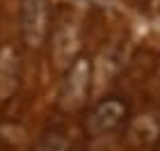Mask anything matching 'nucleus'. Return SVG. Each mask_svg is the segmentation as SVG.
Returning <instances> with one entry per match:
<instances>
[{"instance_id":"nucleus-2","label":"nucleus","mask_w":160,"mask_h":151,"mask_svg":"<svg viewBox=\"0 0 160 151\" xmlns=\"http://www.w3.org/2000/svg\"><path fill=\"white\" fill-rule=\"evenodd\" d=\"M46 0H25L23 3V39L28 46L37 48L46 39Z\"/></svg>"},{"instance_id":"nucleus-5","label":"nucleus","mask_w":160,"mask_h":151,"mask_svg":"<svg viewBox=\"0 0 160 151\" xmlns=\"http://www.w3.org/2000/svg\"><path fill=\"white\" fill-rule=\"evenodd\" d=\"M37 151H71V147H69V142L62 138V133H48V135L41 138Z\"/></svg>"},{"instance_id":"nucleus-6","label":"nucleus","mask_w":160,"mask_h":151,"mask_svg":"<svg viewBox=\"0 0 160 151\" xmlns=\"http://www.w3.org/2000/svg\"><path fill=\"white\" fill-rule=\"evenodd\" d=\"M158 151H160V149H158Z\"/></svg>"},{"instance_id":"nucleus-1","label":"nucleus","mask_w":160,"mask_h":151,"mask_svg":"<svg viewBox=\"0 0 160 151\" xmlns=\"http://www.w3.org/2000/svg\"><path fill=\"white\" fill-rule=\"evenodd\" d=\"M126 114H128V108H126V103H121L119 98L101 101V103H96L89 110V114L85 117V128H87L89 135H94V138L108 135V133L117 131V128L123 124Z\"/></svg>"},{"instance_id":"nucleus-3","label":"nucleus","mask_w":160,"mask_h":151,"mask_svg":"<svg viewBox=\"0 0 160 151\" xmlns=\"http://www.w3.org/2000/svg\"><path fill=\"white\" fill-rule=\"evenodd\" d=\"M87 87H89V67L85 64V60H78V64H73L71 73L62 85V92H60L62 108H69V110L80 108L85 103Z\"/></svg>"},{"instance_id":"nucleus-4","label":"nucleus","mask_w":160,"mask_h":151,"mask_svg":"<svg viewBox=\"0 0 160 151\" xmlns=\"http://www.w3.org/2000/svg\"><path fill=\"white\" fill-rule=\"evenodd\" d=\"M18 83V67H16V55L9 48L0 53V101H7L9 94L16 89Z\"/></svg>"}]
</instances>
